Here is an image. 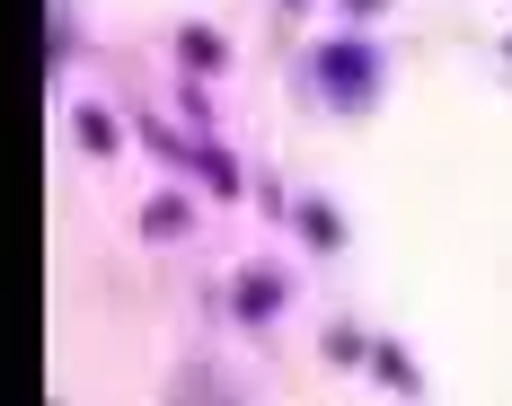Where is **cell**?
I'll return each instance as SVG.
<instances>
[{
    "label": "cell",
    "instance_id": "cell-9",
    "mask_svg": "<svg viewBox=\"0 0 512 406\" xmlns=\"http://www.w3.org/2000/svg\"><path fill=\"white\" fill-rule=\"evenodd\" d=\"M71 53H80V27H71V9L53 0L45 9V71H53V89H62V62H71Z\"/></svg>",
    "mask_w": 512,
    "mask_h": 406
},
{
    "label": "cell",
    "instance_id": "cell-7",
    "mask_svg": "<svg viewBox=\"0 0 512 406\" xmlns=\"http://www.w3.org/2000/svg\"><path fill=\"white\" fill-rule=\"evenodd\" d=\"M371 380H380L389 398H424V371H415V354H407V345H389V336L371 345Z\"/></svg>",
    "mask_w": 512,
    "mask_h": 406
},
{
    "label": "cell",
    "instance_id": "cell-13",
    "mask_svg": "<svg viewBox=\"0 0 512 406\" xmlns=\"http://www.w3.org/2000/svg\"><path fill=\"white\" fill-rule=\"evenodd\" d=\"M283 9H309V0H283Z\"/></svg>",
    "mask_w": 512,
    "mask_h": 406
},
{
    "label": "cell",
    "instance_id": "cell-10",
    "mask_svg": "<svg viewBox=\"0 0 512 406\" xmlns=\"http://www.w3.org/2000/svg\"><path fill=\"white\" fill-rule=\"evenodd\" d=\"M371 345H380V336H362L354 318H327V362H345V371H354V362H371Z\"/></svg>",
    "mask_w": 512,
    "mask_h": 406
},
{
    "label": "cell",
    "instance_id": "cell-11",
    "mask_svg": "<svg viewBox=\"0 0 512 406\" xmlns=\"http://www.w3.org/2000/svg\"><path fill=\"white\" fill-rule=\"evenodd\" d=\"M389 9H398V0H336V18H345V27H371V18H389Z\"/></svg>",
    "mask_w": 512,
    "mask_h": 406
},
{
    "label": "cell",
    "instance_id": "cell-2",
    "mask_svg": "<svg viewBox=\"0 0 512 406\" xmlns=\"http://www.w3.org/2000/svg\"><path fill=\"white\" fill-rule=\"evenodd\" d=\"M133 133H142V142H151V151L168 159L177 177H195L212 203H239V195L256 186V177H248V168H239L230 151H221V142H212L204 124H186V133H177V124H159V115H133Z\"/></svg>",
    "mask_w": 512,
    "mask_h": 406
},
{
    "label": "cell",
    "instance_id": "cell-1",
    "mask_svg": "<svg viewBox=\"0 0 512 406\" xmlns=\"http://www.w3.org/2000/svg\"><path fill=\"white\" fill-rule=\"evenodd\" d=\"M309 98L327 106V115H371L380 106V80H389V53L371 45V27H336V36H318L301 62Z\"/></svg>",
    "mask_w": 512,
    "mask_h": 406
},
{
    "label": "cell",
    "instance_id": "cell-8",
    "mask_svg": "<svg viewBox=\"0 0 512 406\" xmlns=\"http://www.w3.org/2000/svg\"><path fill=\"white\" fill-rule=\"evenodd\" d=\"M71 142H80L89 159H115L124 151V124H115L106 106H71Z\"/></svg>",
    "mask_w": 512,
    "mask_h": 406
},
{
    "label": "cell",
    "instance_id": "cell-3",
    "mask_svg": "<svg viewBox=\"0 0 512 406\" xmlns=\"http://www.w3.org/2000/svg\"><path fill=\"white\" fill-rule=\"evenodd\" d=\"M292 265H274V256H256V265H239V283H230V318L239 327H274L283 309H292Z\"/></svg>",
    "mask_w": 512,
    "mask_h": 406
},
{
    "label": "cell",
    "instance_id": "cell-6",
    "mask_svg": "<svg viewBox=\"0 0 512 406\" xmlns=\"http://www.w3.org/2000/svg\"><path fill=\"white\" fill-rule=\"evenodd\" d=\"M186 230H204V212H195L186 195H151L142 203V239H151V248H177Z\"/></svg>",
    "mask_w": 512,
    "mask_h": 406
},
{
    "label": "cell",
    "instance_id": "cell-12",
    "mask_svg": "<svg viewBox=\"0 0 512 406\" xmlns=\"http://www.w3.org/2000/svg\"><path fill=\"white\" fill-rule=\"evenodd\" d=\"M177 398H230V380H212V371H186V380H177Z\"/></svg>",
    "mask_w": 512,
    "mask_h": 406
},
{
    "label": "cell",
    "instance_id": "cell-5",
    "mask_svg": "<svg viewBox=\"0 0 512 406\" xmlns=\"http://www.w3.org/2000/svg\"><path fill=\"white\" fill-rule=\"evenodd\" d=\"M177 62H186L195 80H221V71H230V36L204 27V18H186V27H177Z\"/></svg>",
    "mask_w": 512,
    "mask_h": 406
},
{
    "label": "cell",
    "instance_id": "cell-4",
    "mask_svg": "<svg viewBox=\"0 0 512 406\" xmlns=\"http://www.w3.org/2000/svg\"><path fill=\"white\" fill-rule=\"evenodd\" d=\"M292 230H301V248H318V256H336L354 239V221H345L336 195H292Z\"/></svg>",
    "mask_w": 512,
    "mask_h": 406
}]
</instances>
